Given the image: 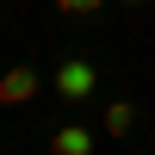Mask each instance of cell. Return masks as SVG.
<instances>
[{"mask_svg": "<svg viewBox=\"0 0 155 155\" xmlns=\"http://www.w3.org/2000/svg\"><path fill=\"white\" fill-rule=\"evenodd\" d=\"M56 93H62V99H87V93H93V62L68 56V62L56 68Z\"/></svg>", "mask_w": 155, "mask_h": 155, "instance_id": "6da1fadb", "label": "cell"}, {"mask_svg": "<svg viewBox=\"0 0 155 155\" xmlns=\"http://www.w3.org/2000/svg\"><path fill=\"white\" fill-rule=\"evenodd\" d=\"M31 93H37V74L31 68H6L0 74V106H25Z\"/></svg>", "mask_w": 155, "mask_h": 155, "instance_id": "7a4b0ae2", "label": "cell"}, {"mask_svg": "<svg viewBox=\"0 0 155 155\" xmlns=\"http://www.w3.org/2000/svg\"><path fill=\"white\" fill-rule=\"evenodd\" d=\"M50 149H56V155H87V149H93V130H81V124H62V130L50 137Z\"/></svg>", "mask_w": 155, "mask_h": 155, "instance_id": "3957f363", "label": "cell"}, {"mask_svg": "<svg viewBox=\"0 0 155 155\" xmlns=\"http://www.w3.org/2000/svg\"><path fill=\"white\" fill-rule=\"evenodd\" d=\"M130 124H137V106H124V99H118V106H106V137H124Z\"/></svg>", "mask_w": 155, "mask_h": 155, "instance_id": "277c9868", "label": "cell"}, {"mask_svg": "<svg viewBox=\"0 0 155 155\" xmlns=\"http://www.w3.org/2000/svg\"><path fill=\"white\" fill-rule=\"evenodd\" d=\"M56 6H62V12H74V19H93L106 0H56Z\"/></svg>", "mask_w": 155, "mask_h": 155, "instance_id": "5b68a950", "label": "cell"}]
</instances>
